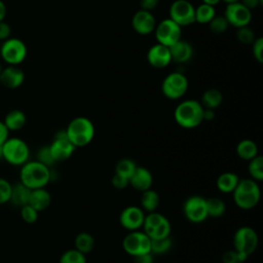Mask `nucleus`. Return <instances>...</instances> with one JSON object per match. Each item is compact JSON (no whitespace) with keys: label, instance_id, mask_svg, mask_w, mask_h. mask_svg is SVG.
<instances>
[{"label":"nucleus","instance_id":"f257e3e1","mask_svg":"<svg viewBox=\"0 0 263 263\" xmlns=\"http://www.w3.org/2000/svg\"><path fill=\"white\" fill-rule=\"evenodd\" d=\"M50 180V168L38 160H28L21 166L20 182L31 190L44 188Z\"/></svg>","mask_w":263,"mask_h":263},{"label":"nucleus","instance_id":"f03ea898","mask_svg":"<svg viewBox=\"0 0 263 263\" xmlns=\"http://www.w3.org/2000/svg\"><path fill=\"white\" fill-rule=\"evenodd\" d=\"M202 113L203 107L200 102L189 99L177 105L174 111V118L178 125L190 129L197 127L203 121Z\"/></svg>","mask_w":263,"mask_h":263},{"label":"nucleus","instance_id":"7ed1b4c3","mask_svg":"<svg viewBox=\"0 0 263 263\" xmlns=\"http://www.w3.org/2000/svg\"><path fill=\"white\" fill-rule=\"evenodd\" d=\"M65 130L69 141L75 148L85 147L90 144L96 132L92 121L84 116L73 118Z\"/></svg>","mask_w":263,"mask_h":263},{"label":"nucleus","instance_id":"20e7f679","mask_svg":"<svg viewBox=\"0 0 263 263\" xmlns=\"http://www.w3.org/2000/svg\"><path fill=\"white\" fill-rule=\"evenodd\" d=\"M232 194L234 203L241 210L255 208L261 198V190L258 182L251 178L240 179Z\"/></svg>","mask_w":263,"mask_h":263},{"label":"nucleus","instance_id":"39448f33","mask_svg":"<svg viewBox=\"0 0 263 263\" xmlns=\"http://www.w3.org/2000/svg\"><path fill=\"white\" fill-rule=\"evenodd\" d=\"M3 159L14 166H22L30 158L28 144L20 138H8L1 146Z\"/></svg>","mask_w":263,"mask_h":263},{"label":"nucleus","instance_id":"423d86ee","mask_svg":"<svg viewBox=\"0 0 263 263\" xmlns=\"http://www.w3.org/2000/svg\"><path fill=\"white\" fill-rule=\"evenodd\" d=\"M259 238L256 230L250 226L239 227L233 235L234 250L249 258L258 247Z\"/></svg>","mask_w":263,"mask_h":263},{"label":"nucleus","instance_id":"0eeeda50","mask_svg":"<svg viewBox=\"0 0 263 263\" xmlns=\"http://www.w3.org/2000/svg\"><path fill=\"white\" fill-rule=\"evenodd\" d=\"M27 46L18 38H8L3 41L0 47L2 60L10 66H17L23 63L27 57Z\"/></svg>","mask_w":263,"mask_h":263},{"label":"nucleus","instance_id":"6e6552de","mask_svg":"<svg viewBox=\"0 0 263 263\" xmlns=\"http://www.w3.org/2000/svg\"><path fill=\"white\" fill-rule=\"evenodd\" d=\"M188 84V79L183 73L172 72L162 80L161 91L170 100H179L186 93Z\"/></svg>","mask_w":263,"mask_h":263},{"label":"nucleus","instance_id":"1a4fd4ad","mask_svg":"<svg viewBox=\"0 0 263 263\" xmlns=\"http://www.w3.org/2000/svg\"><path fill=\"white\" fill-rule=\"evenodd\" d=\"M122 248L123 251L132 257L151 253V239L144 231H130L124 236Z\"/></svg>","mask_w":263,"mask_h":263},{"label":"nucleus","instance_id":"9d476101","mask_svg":"<svg viewBox=\"0 0 263 263\" xmlns=\"http://www.w3.org/2000/svg\"><path fill=\"white\" fill-rule=\"evenodd\" d=\"M154 33L158 43L170 47L181 39L182 28L173 20L167 17L156 24Z\"/></svg>","mask_w":263,"mask_h":263},{"label":"nucleus","instance_id":"9b49d317","mask_svg":"<svg viewBox=\"0 0 263 263\" xmlns=\"http://www.w3.org/2000/svg\"><path fill=\"white\" fill-rule=\"evenodd\" d=\"M168 14L181 28L195 23V7L188 0H175L170 6Z\"/></svg>","mask_w":263,"mask_h":263},{"label":"nucleus","instance_id":"f8f14e48","mask_svg":"<svg viewBox=\"0 0 263 263\" xmlns=\"http://www.w3.org/2000/svg\"><path fill=\"white\" fill-rule=\"evenodd\" d=\"M183 214L191 223H201L205 221L208 218L205 198L199 195L188 197L183 204Z\"/></svg>","mask_w":263,"mask_h":263},{"label":"nucleus","instance_id":"ddd939ff","mask_svg":"<svg viewBox=\"0 0 263 263\" xmlns=\"http://www.w3.org/2000/svg\"><path fill=\"white\" fill-rule=\"evenodd\" d=\"M224 16L229 25L238 29L250 24L252 20V11L240 1H237L227 4Z\"/></svg>","mask_w":263,"mask_h":263},{"label":"nucleus","instance_id":"4468645a","mask_svg":"<svg viewBox=\"0 0 263 263\" xmlns=\"http://www.w3.org/2000/svg\"><path fill=\"white\" fill-rule=\"evenodd\" d=\"M48 147H49L50 153H51L53 159L55 160V162L65 161L67 159H69L75 150V147L69 141L65 129L59 130L55 134L53 141L51 142V144Z\"/></svg>","mask_w":263,"mask_h":263},{"label":"nucleus","instance_id":"2eb2a0df","mask_svg":"<svg viewBox=\"0 0 263 263\" xmlns=\"http://www.w3.org/2000/svg\"><path fill=\"white\" fill-rule=\"evenodd\" d=\"M144 218L145 214L141 206L128 205L121 211L119 215V223L124 229L135 231L143 227Z\"/></svg>","mask_w":263,"mask_h":263},{"label":"nucleus","instance_id":"dca6fc26","mask_svg":"<svg viewBox=\"0 0 263 263\" xmlns=\"http://www.w3.org/2000/svg\"><path fill=\"white\" fill-rule=\"evenodd\" d=\"M132 27L140 35H149L154 32L156 21L151 11L139 9L132 18Z\"/></svg>","mask_w":263,"mask_h":263},{"label":"nucleus","instance_id":"f3484780","mask_svg":"<svg viewBox=\"0 0 263 263\" xmlns=\"http://www.w3.org/2000/svg\"><path fill=\"white\" fill-rule=\"evenodd\" d=\"M147 61L153 68L163 69L172 63L170 47L156 43L152 45L147 51Z\"/></svg>","mask_w":263,"mask_h":263},{"label":"nucleus","instance_id":"a211bd4d","mask_svg":"<svg viewBox=\"0 0 263 263\" xmlns=\"http://www.w3.org/2000/svg\"><path fill=\"white\" fill-rule=\"evenodd\" d=\"M25 80L24 71L17 66H6L0 73V83L10 89L20 87Z\"/></svg>","mask_w":263,"mask_h":263},{"label":"nucleus","instance_id":"6ab92c4d","mask_svg":"<svg viewBox=\"0 0 263 263\" xmlns=\"http://www.w3.org/2000/svg\"><path fill=\"white\" fill-rule=\"evenodd\" d=\"M128 180L129 185L140 192L150 189L153 183V177L151 172L144 166H137Z\"/></svg>","mask_w":263,"mask_h":263},{"label":"nucleus","instance_id":"aec40b11","mask_svg":"<svg viewBox=\"0 0 263 263\" xmlns=\"http://www.w3.org/2000/svg\"><path fill=\"white\" fill-rule=\"evenodd\" d=\"M172 62L178 64H184L188 62L193 55V48L192 45L182 38L170 46Z\"/></svg>","mask_w":263,"mask_h":263},{"label":"nucleus","instance_id":"412c9836","mask_svg":"<svg viewBox=\"0 0 263 263\" xmlns=\"http://www.w3.org/2000/svg\"><path fill=\"white\" fill-rule=\"evenodd\" d=\"M51 202L50 193L44 188H37L31 190L28 204L33 206L37 212L45 211Z\"/></svg>","mask_w":263,"mask_h":263},{"label":"nucleus","instance_id":"4be33fe9","mask_svg":"<svg viewBox=\"0 0 263 263\" xmlns=\"http://www.w3.org/2000/svg\"><path fill=\"white\" fill-rule=\"evenodd\" d=\"M26 121V114L18 109L10 110L3 119V122L9 132H17L22 129L25 126Z\"/></svg>","mask_w":263,"mask_h":263},{"label":"nucleus","instance_id":"5701e85b","mask_svg":"<svg viewBox=\"0 0 263 263\" xmlns=\"http://www.w3.org/2000/svg\"><path fill=\"white\" fill-rule=\"evenodd\" d=\"M239 176L232 172H225L221 174L216 181L217 188L222 193H232L239 182Z\"/></svg>","mask_w":263,"mask_h":263},{"label":"nucleus","instance_id":"b1692460","mask_svg":"<svg viewBox=\"0 0 263 263\" xmlns=\"http://www.w3.org/2000/svg\"><path fill=\"white\" fill-rule=\"evenodd\" d=\"M235 151L240 159L249 161L258 155V146L254 141L245 139L237 143Z\"/></svg>","mask_w":263,"mask_h":263},{"label":"nucleus","instance_id":"393cba45","mask_svg":"<svg viewBox=\"0 0 263 263\" xmlns=\"http://www.w3.org/2000/svg\"><path fill=\"white\" fill-rule=\"evenodd\" d=\"M159 202H160V198L158 193L155 190L150 188L141 192L140 204L143 211H146L147 213L154 212L157 210Z\"/></svg>","mask_w":263,"mask_h":263},{"label":"nucleus","instance_id":"a878e982","mask_svg":"<svg viewBox=\"0 0 263 263\" xmlns=\"http://www.w3.org/2000/svg\"><path fill=\"white\" fill-rule=\"evenodd\" d=\"M30 194H31V189H29L27 186H25L21 182L15 183L14 185H12L9 201H11L14 205H17L21 208L25 204H28Z\"/></svg>","mask_w":263,"mask_h":263},{"label":"nucleus","instance_id":"bb28decb","mask_svg":"<svg viewBox=\"0 0 263 263\" xmlns=\"http://www.w3.org/2000/svg\"><path fill=\"white\" fill-rule=\"evenodd\" d=\"M222 102H223L222 92L217 88H209L203 91L201 96L200 104L202 105L203 108L215 110L216 108L220 107Z\"/></svg>","mask_w":263,"mask_h":263},{"label":"nucleus","instance_id":"cd10ccee","mask_svg":"<svg viewBox=\"0 0 263 263\" xmlns=\"http://www.w3.org/2000/svg\"><path fill=\"white\" fill-rule=\"evenodd\" d=\"M74 245L77 251L86 255L92 251L95 246V239L90 233L82 231L75 236Z\"/></svg>","mask_w":263,"mask_h":263},{"label":"nucleus","instance_id":"c85d7f7f","mask_svg":"<svg viewBox=\"0 0 263 263\" xmlns=\"http://www.w3.org/2000/svg\"><path fill=\"white\" fill-rule=\"evenodd\" d=\"M208 217L219 218L222 217L226 211L225 202L219 197H210L205 199Z\"/></svg>","mask_w":263,"mask_h":263},{"label":"nucleus","instance_id":"c756f323","mask_svg":"<svg viewBox=\"0 0 263 263\" xmlns=\"http://www.w3.org/2000/svg\"><path fill=\"white\" fill-rule=\"evenodd\" d=\"M216 15V10L214 6L201 3L195 8V22L198 24H209L213 17Z\"/></svg>","mask_w":263,"mask_h":263},{"label":"nucleus","instance_id":"7c9ffc66","mask_svg":"<svg viewBox=\"0 0 263 263\" xmlns=\"http://www.w3.org/2000/svg\"><path fill=\"white\" fill-rule=\"evenodd\" d=\"M248 171L251 179L256 182H261L263 180V157L258 154L249 160Z\"/></svg>","mask_w":263,"mask_h":263},{"label":"nucleus","instance_id":"2f4dec72","mask_svg":"<svg viewBox=\"0 0 263 263\" xmlns=\"http://www.w3.org/2000/svg\"><path fill=\"white\" fill-rule=\"evenodd\" d=\"M136 167H137V164L135 163L134 160L129 158H122L118 160L117 163L115 164V174L129 179L133 173L135 172Z\"/></svg>","mask_w":263,"mask_h":263},{"label":"nucleus","instance_id":"473e14b6","mask_svg":"<svg viewBox=\"0 0 263 263\" xmlns=\"http://www.w3.org/2000/svg\"><path fill=\"white\" fill-rule=\"evenodd\" d=\"M173 245V240L171 236L159 238V239H151V253L153 255H162L167 253Z\"/></svg>","mask_w":263,"mask_h":263},{"label":"nucleus","instance_id":"72a5a7b5","mask_svg":"<svg viewBox=\"0 0 263 263\" xmlns=\"http://www.w3.org/2000/svg\"><path fill=\"white\" fill-rule=\"evenodd\" d=\"M59 263H86V258L76 249H70L62 254Z\"/></svg>","mask_w":263,"mask_h":263},{"label":"nucleus","instance_id":"f704fd0d","mask_svg":"<svg viewBox=\"0 0 263 263\" xmlns=\"http://www.w3.org/2000/svg\"><path fill=\"white\" fill-rule=\"evenodd\" d=\"M171 232H172L171 222L166 218L157 227H155L149 233H147V235L150 237V239H159V238L171 236Z\"/></svg>","mask_w":263,"mask_h":263},{"label":"nucleus","instance_id":"c9c22d12","mask_svg":"<svg viewBox=\"0 0 263 263\" xmlns=\"http://www.w3.org/2000/svg\"><path fill=\"white\" fill-rule=\"evenodd\" d=\"M228 26L229 24L224 15H215L213 20L209 23L210 30L215 34L224 33L227 30Z\"/></svg>","mask_w":263,"mask_h":263},{"label":"nucleus","instance_id":"e433bc0d","mask_svg":"<svg viewBox=\"0 0 263 263\" xmlns=\"http://www.w3.org/2000/svg\"><path fill=\"white\" fill-rule=\"evenodd\" d=\"M248 259L247 256L233 250H227L222 255V263H243Z\"/></svg>","mask_w":263,"mask_h":263},{"label":"nucleus","instance_id":"4c0bfd02","mask_svg":"<svg viewBox=\"0 0 263 263\" xmlns=\"http://www.w3.org/2000/svg\"><path fill=\"white\" fill-rule=\"evenodd\" d=\"M38 214H39V212H37L30 204H25V205L21 206V217L28 224L35 223L38 219Z\"/></svg>","mask_w":263,"mask_h":263},{"label":"nucleus","instance_id":"58836bf2","mask_svg":"<svg viewBox=\"0 0 263 263\" xmlns=\"http://www.w3.org/2000/svg\"><path fill=\"white\" fill-rule=\"evenodd\" d=\"M36 160H38L39 162H41L42 164H44L48 167L52 166L55 163V160L53 159L48 146H43L38 150Z\"/></svg>","mask_w":263,"mask_h":263},{"label":"nucleus","instance_id":"ea45409f","mask_svg":"<svg viewBox=\"0 0 263 263\" xmlns=\"http://www.w3.org/2000/svg\"><path fill=\"white\" fill-rule=\"evenodd\" d=\"M237 40L242 44H252L255 40V34L252 29H250L248 26L241 27L237 29L236 33Z\"/></svg>","mask_w":263,"mask_h":263},{"label":"nucleus","instance_id":"a19ab883","mask_svg":"<svg viewBox=\"0 0 263 263\" xmlns=\"http://www.w3.org/2000/svg\"><path fill=\"white\" fill-rule=\"evenodd\" d=\"M12 185L4 178L0 177V204L6 203L10 200Z\"/></svg>","mask_w":263,"mask_h":263},{"label":"nucleus","instance_id":"79ce46f5","mask_svg":"<svg viewBox=\"0 0 263 263\" xmlns=\"http://www.w3.org/2000/svg\"><path fill=\"white\" fill-rule=\"evenodd\" d=\"M252 53L256 61L259 63L263 62V38H255V40L252 43Z\"/></svg>","mask_w":263,"mask_h":263},{"label":"nucleus","instance_id":"37998d69","mask_svg":"<svg viewBox=\"0 0 263 263\" xmlns=\"http://www.w3.org/2000/svg\"><path fill=\"white\" fill-rule=\"evenodd\" d=\"M111 184L114 188L121 190V189L126 188L129 185V180L125 177H122V176L117 175V174L114 173V175L111 179Z\"/></svg>","mask_w":263,"mask_h":263},{"label":"nucleus","instance_id":"c03bdc74","mask_svg":"<svg viewBox=\"0 0 263 263\" xmlns=\"http://www.w3.org/2000/svg\"><path fill=\"white\" fill-rule=\"evenodd\" d=\"M10 33H11L10 26L7 23H5L4 21L0 22V40L4 41V40L8 39L10 36Z\"/></svg>","mask_w":263,"mask_h":263},{"label":"nucleus","instance_id":"a18cd8bd","mask_svg":"<svg viewBox=\"0 0 263 263\" xmlns=\"http://www.w3.org/2000/svg\"><path fill=\"white\" fill-rule=\"evenodd\" d=\"M159 0H140V9H144L147 11H152L157 5Z\"/></svg>","mask_w":263,"mask_h":263},{"label":"nucleus","instance_id":"49530a36","mask_svg":"<svg viewBox=\"0 0 263 263\" xmlns=\"http://www.w3.org/2000/svg\"><path fill=\"white\" fill-rule=\"evenodd\" d=\"M134 263H153V254L152 253H146L142 255H138L133 257Z\"/></svg>","mask_w":263,"mask_h":263},{"label":"nucleus","instance_id":"de8ad7c7","mask_svg":"<svg viewBox=\"0 0 263 263\" xmlns=\"http://www.w3.org/2000/svg\"><path fill=\"white\" fill-rule=\"evenodd\" d=\"M9 138V130L5 126L3 120H0V146Z\"/></svg>","mask_w":263,"mask_h":263},{"label":"nucleus","instance_id":"09e8293b","mask_svg":"<svg viewBox=\"0 0 263 263\" xmlns=\"http://www.w3.org/2000/svg\"><path fill=\"white\" fill-rule=\"evenodd\" d=\"M246 7H248L250 10L258 7L262 4V0H241L240 1Z\"/></svg>","mask_w":263,"mask_h":263},{"label":"nucleus","instance_id":"8fccbe9b","mask_svg":"<svg viewBox=\"0 0 263 263\" xmlns=\"http://www.w3.org/2000/svg\"><path fill=\"white\" fill-rule=\"evenodd\" d=\"M215 118V111L213 109H208L203 108V113H202V119L205 121H211Z\"/></svg>","mask_w":263,"mask_h":263},{"label":"nucleus","instance_id":"3c124183","mask_svg":"<svg viewBox=\"0 0 263 263\" xmlns=\"http://www.w3.org/2000/svg\"><path fill=\"white\" fill-rule=\"evenodd\" d=\"M5 15H6V5L2 0H0V22L4 21Z\"/></svg>","mask_w":263,"mask_h":263},{"label":"nucleus","instance_id":"603ef678","mask_svg":"<svg viewBox=\"0 0 263 263\" xmlns=\"http://www.w3.org/2000/svg\"><path fill=\"white\" fill-rule=\"evenodd\" d=\"M201 1L204 4H208V5H211V6L215 7V5H217L221 0H201Z\"/></svg>","mask_w":263,"mask_h":263},{"label":"nucleus","instance_id":"864d4df0","mask_svg":"<svg viewBox=\"0 0 263 263\" xmlns=\"http://www.w3.org/2000/svg\"><path fill=\"white\" fill-rule=\"evenodd\" d=\"M224 2H226L227 4H229V3H233V2H237V1H240V0H223Z\"/></svg>","mask_w":263,"mask_h":263},{"label":"nucleus","instance_id":"5fc2aeb1","mask_svg":"<svg viewBox=\"0 0 263 263\" xmlns=\"http://www.w3.org/2000/svg\"><path fill=\"white\" fill-rule=\"evenodd\" d=\"M3 157H2V150H1V146H0V160H2Z\"/></svg>","mask_w":263,"mask_h":263},{"label":"nucleus","instance_id":"6e6d98bb","mask_svg":"<svg viewBox=\"0 0 263 263\" xmlns=\"http://www.w3.org/2000/svg\"><path fill=\"white\" fill-rule=\"evenodd\" d=\"M2 69H3V67H2V65L0 64V73H1V71H2Z\"/></svg>","mask_w":263,"mask_h":263}]
</instances>
